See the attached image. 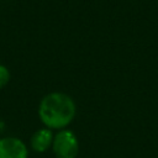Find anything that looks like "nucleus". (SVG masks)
Here are the masks:
<instances>
[{
	"mask_svg": "<svg viewBox=\"0 0 158 158\" xmlns=\"http://www.w3.org/2000/svg\"><path fill=\"white\" fill-rule=\"evenodd\" d=\"M74 100L59 91L44 95L38 105V116L44 127L51 130L65 128L75 116Z\"/></svg>",
	"mask_w": 158,
	"mask_h": 158,
	"instance_id": "f257e3e1",
	"label": "nucleus"
},
{
	"mask_svg": "<svg viewBox=\"0 0 158 158\" xmlns=\"http://www.w3.org/2000/svg\"><path fill=\"white\" fill-rule=\"evenodd\" d=\"M52 149L56 158H77L79 153V142L75 133L70 130H59L53 138Z\"/></svg>",
	"mask_w": 158,
	"mask_h": 158,
	"instance_id": "f03ea898",
	"label": "nucleus"
},
{
	"mask_svg": "<svg viewBox=\"0 0 158 158\" xmlns=\"http://www.w3.org/2000/svg\"><path fill=\"white\" fill-rule=\"evenodd\" d=\"M28 149L17 137L0 138V158H27Z\"/></svg>",
	"mask_w": 158,
	"mask_h": 158,
	"instance_id": "7ed1b4c3",
	"label": "nucleus"
},
{
	"mask_svg": "<svg viewBox=\"0 0 158 158\" xmlns=\"http://www.w3.org/2000/svg\"><path fill=\"white\" fill-rule=\"evenodd\" d=\"M53 138H54V135L52 132L51 128H47V127H43V128H40L37 130L32 137H31V148L35 151V152H38V153H43L46 152L48 148L52 147V143H53Z\"/></svg>",
	"mask_w": 158,
	"mask_h": 158,
	"instance_id": "20e7f679",
	"label": "nucleus"
},
{
	"mask_svg": "<svg viewBox=\"0 0 158 158\" xmlns=\"http://www.w3.org/2000/svg\"><path fill=\"white\" fill-rule=\"evenodd\" d=\"M10 77L11 75H10L9 69L5 65L0 64V89H2L10 81Z\"/></svg>",
	"mask_w": 158,
	"mask_h": 158,
	"instance_id": "39448f33",
	"label": "nucleus"
}]
</instances>
